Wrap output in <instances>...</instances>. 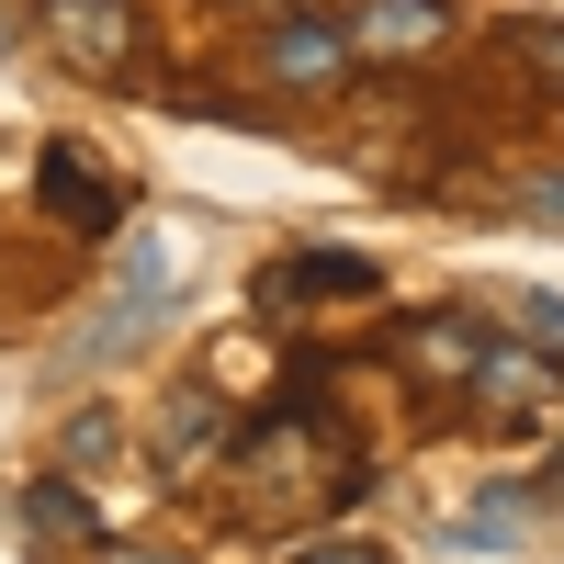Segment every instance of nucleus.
Segmentation results:
<instances>
[{
	"label": "nucleus",
	"instance_id": "nucleus-9",
	"mask_svg": "<svg viewBox=\"0 0 564 564\" xmlns=\"http://www.w3.org/2000/svg\"><path fill=\"white\" fill-rule=\"evenodd\" d=\"M23 520H34L45 542H102V520H90L79 475H45V486H23Z\"/></svg>",
	"mask_w": 564,
	"mask_h": 564
},
{
	"label": "nucleus",
	"instance_id": "nucleus-2",
	"mask_svg": "<svg viewBox=\"0 0 564 564\" xmlns=\"http://www.w3.org/2000/svg\"><path fill=\"white\" fill-rule=\"evenodd\" d=\"M553 395H564V372H553V350H520V339H486V361H475V384H463L452 406L475 417V430H542V417H553Z\"/></svg>",
	"mask_w": 564,
	"mask_h": 564
},
{
	"label": "nucleus",
	"instance_id": "nucleus-4",
	"mask_svg": "<svg viewBox=\"0 0 564 564\" xmlns=\"http://www.w3.org/2000/svg\"><path fill=\"white\" fill-rule=\"evenodd\" d=\"M350 68H361V45H350V23H327V12H282L260 34V79L271 90H339Z\"/></svg>",
	"mask_w": 564,
	"mask_h": 564
},
{
	"label": "nucleus",
	"instance_id": "nucleus-7",
	"mask_svg": "<svg viewBox=\"0 0 564 564\" xmlns=\"http://www.w3.org/2000/svg\"><path fill=\"white\" fill-rule=\"evenodd\" d=\"M215 463H226V406H215V384H181L159 406V475L193 486V475H215Z\"/></svg>",
	"mask_w": 564,
	"mask_h": 564
},
{
	"label": "nucleus",
	"instance_id": "nucleus-8",
	"mask_svg": "<svg viewBox=\"0 0 564 564\" xmlns=\"http://www.w3.org/2000/svg\"><path fill=\"white\" fill-rule=\"evenodd\" d=\"M452 34V0H350V45L361 57H430Z\"/></svg>",
	"mask_w": 564,
	"mask_h": 564
},
{
	"label": "nucleus",
	"instance_id": "nucleus-5",
	"mask_svg": "<svg viewBox=\"0 0 564 564\" xmlns=\"http://www.w3.org/2000/svg\"><path fill=\"white\" fill-rule=\"evenodd\" d=\"M395 361L417 372V384L463 395V384H475V361H486V327L463 316V305H430V316H395Z\"/></svg>",
	"mask_w": 564,
	"mask_h": 564
},
{
	"label": "nucleus",
	"instance_id": "nucleus-3",
	"mask_svg": "<svg viewBox=\"0 0 564 564\" xmlns=\"http://www.w3.org/2000/svg\"><path fill=\"white\" fill-rule=\"evenodd\" d=\"M34 204L79 226V238H113L124 226V170L102 148H79V135H45V159H34Z\"/></svg>",
	"mask_w": 564,
	"mask_h": 564
},
{
	"label": "nucleus",
	"instance_id": "nucleus-15",
	"mask_svg": "<svg viewBox=\"0 0 564 564\" xmlns=\"http://www.w3.org/2000/svg\"><path fill=\"white\" fill-rule=\"evenodd\" d=\"M260 12H271V23H282V12H327V0H260Z\"/></svg>",
	"mask_w": 564,
	"mask_h": 564
},
{
	"label": "nucleus",
	"instance_id": "nucleus-11",
	"mask_svg": "<svg viewBox=\"0 0 564 564\" xmlns=\"http://www.w3.org/2000/svg\"><path fill=\"white\" fill-rule=\"evenodd\" d=\"M520 68H531L553 102H564V23H531V34H520Z\"/></svg>",
	"mask_w": 564,
	"mask_h": 564
},
{
	"label": "nucleus",
	"instance_id": "nucleus-13",
	"mask_svg": "<svg viewBox=\"0 0 564 564\" xmlns=\"http://www.w3.org/2000/svg\"><path fill=\"white\" fill-rule=\"evenodd\" d=\"M531 497H553V508H564V441H553V463H542V486H531Z\"/></svg>",
	"mask_w": 564,
	"mask_h": 564
},
{
	"label": "nucleus",
	"instance_id": "nucleus-10",
	"mask_svg": "<svg viewBox=\"0 0 564 564\" xmlns=\"http://www.w3.org/2000/svg\"><path fill=\"white\" fill-rule=\"evenodd\" d=\"M113 452H124V430H113V406H79L68 430H57V463H68V475H102Z\"/></svg>",
	"mask_w": 564,
	"mask_h": 564
},
{
	"label": "nucleus",
	"instance_id": "nucleus-6",
	"mask_svg": "<svg viewBox=\"0 0 564 564\" xmlns=\"http://www.w3.org/2000/svg\"><path fill=\"white\" fill-rule=\"evenodd\" d=\"M361 294H384L361 249H294L282 271H260V305H361Z\"/></svg>",
	"mask_w": 564,
	"mask_h": 564
},
{
	"label": "nucleus",
	"instance_id": "nucleus-1",
	"mask_svg": "<svg viewBox=\"0 0 564 564\" xmlns=\"http://www.w3.org/2000/svg\"><path fill=\"white\" fill-rule=\"evenodd\" d=\"M34 34L57 45L79 79H135V68H148V23H135V0H34Z\"/></svg>",
	"mask_w": 564,
	"mask_h": 564
},
{
	"label": "nucleus",
	"instance_id": "nucleus-14",
	"mask_svg": "<svg viewBox=\"0 0 564 564\" xmlns=\"http://www.w3.org/2000/svg\"><path fill=\"white\" fill-rule=\"evenodd\" d=\"M305 564H372V553H361V542H339V553H305Z\"/></svg>",
	"mask_w": 564,
	"mask_h": 564
},
{
	"label": "nucleus",
	"instance_id": "nucleus-12",
	"mask_svg": "<svg viewBox=\"0 0 564 564\" xmlns=\"http://www.w3.org/2000/svg\"><path fill=\"white\" fill-rule=\"evenodd\" d=\"M520 204H531L542 226H564V170H531V181H520Z\"/></svg>",
	"mask_w": 564,
	"mask_h": 564
}]
</instances>
